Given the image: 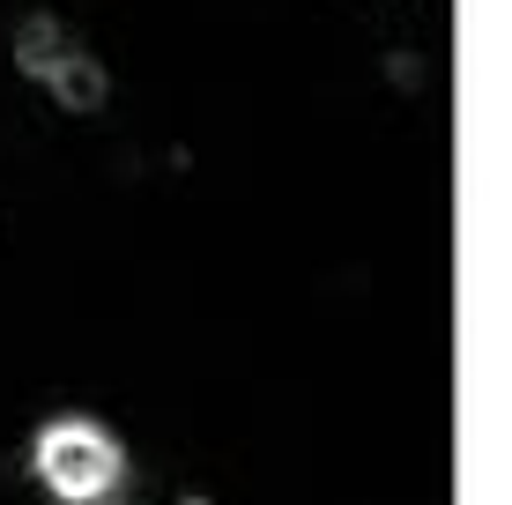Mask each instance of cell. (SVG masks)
I'll use <instances>...</instances> for the list:
<instances>
[{"label": "cell", "instance_id": "cell-1", "mask_svg": "<svg viewBox=\"0 0 512 505\" xmlns=\"http://www.w3.org/2000/svg\"><path fill=\"white\" fill-rule=\"evenodd\" d=\"M112 439H104L97 424H52L45 439H38V476L52 483L60 498H97L104 483H112Z\"/></svg>", "mask_w": 512, "mask_h": 505}]
</instances>
